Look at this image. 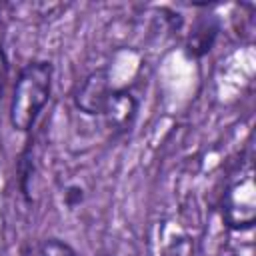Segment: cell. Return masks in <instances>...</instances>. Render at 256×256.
<instances>
[{"mask_svg":"<svg viewBox=\"0 0 256 256\" xmlns=\"http://www.w3.org/2000/svg\"><path fill=\"white\" fill-rule=\"evenodd\" d=\"M52 64L48 60L28 62L12 90L10 100V124L18 132H30L50 100L52 94Z\"/></svg>","mask_w":256,"mask_h":256,"instance_id":"cell-1","label":"cell"},{"mask_svg":"<svg viewBox=\"0 0 256 256\" xmlns=\"http://www.w3.org/2000/svg\"><path fill=\"white\" fill-rule=\"evenodd\" d=\"M222 218L232 230H248L254 226L256 218V198H254V176L250 162L240 168L236 180L224 192L222 200Z\"/></svg>","mask_w":256,"mask_h":256,"instance_id":"cell-2","label":"cell"},{"mask_svg":"<svg viewBox=\"0 0 256 256\" xmlns=\"http://www.w3.org/2000/svg\"><path fill=\"white\" fill-rule=\"evenodd\" d=\"M114 88L110 86V78H108V70L100 68L90 72L76 88L74 92V104L80 112L88 114V116H96L104 112V106L110 98V92Z\"/></svg>","mask_w":256,"mask_h":256,"instance_id":"cell-3","label":"cell"},{"mask_svg":"<svg viewBox=\"0 0 256 256\" xmlns=\"http://www.w3.org/2000/svg\"><path fill=\"white\" fill-rule=\"evenodd\" d=\"M136 114H138V100L132 92L128 90L110 92V98L104 106L102 116L106 118V124L112 130V134H122L130 130Z\"/></svg>","mask_w":256,"mask_h":256,"instance_id":"cell-4","label":"cell"},{"mask_svg":"<svg viewBox=\"0 0 256 256\" xmlns=\"http://www.w3.org/2000/svg\"><path fill=\"white\" fill-rule=\"evenodd\" d=\"M218 22L214 16H204L200 18L190 36H188V50L192 52V56H204L206 52H210L216 36H218Z\"/></svg>","mask_w":256,"mask_h":256,"instance_id":"cell-5","label":"cell"},{"mask_svg":"<svg viewBox=\"0 0 256 256\" xmlns=\"http://www.w3.org/2000/svg\"><path fill=\"white\" fill-rule=\"evenodd\" d=\"M38 256H78V252L68 242H64L60 238H48L40 246Z\"/></svg>","mask_w":256,"mask_h":256,"instance_id":"cell-6","label":"cell"},{"mask_svg":"<svg viewBox=\"0 0 256 256\" xmlns=\"http://www.w3.org/2000/svg\"><path fill=\"white\" fill-rule=\"evenodd\" d=\"M6 78H8V60H6V54H4V50L0 48V104H2V96H4Z\"/></svg>","mask_w":256,"mask_h":256,"instance_id":"cell-7","label":"cell"}]
</instances>
